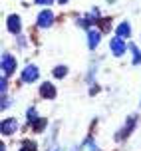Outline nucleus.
Listing matches in <instances>:
<instances>
[{"mask_svg":"<svg viewBox=\"0 0 141 151\" xmlns=\"http://www.w3.org/2000/svg\"><path fill=\"white\" fill-rule=\"evenodd\" d=\"M0 129H2L4 135H12L14 131H18V119H14V117L4 119V121H2V125H0Z\"/></svg>","mask_w":141,"mask_h":151,"instance_id":"f257e3e1","label":"nucleus"},{"mask_svg":"<svg viewBox=\"0 0 141 151\" xmlns=\"http://www.w3.org/2000/svg\"><path fill=\"white\" fill-rule=\"evenodd\" d=\"M52 22H54V14L50 10H44V12L38 14V26L40 28H48V26H52Z\"/></svg>","mask_w":141,"mask_h":151,"instance_id":"f03ea898","label":"nucleus"},{"mask_svg":"<svg viewBox=\"0 0 141 151\" xmlns=\"http://www.w3.org/2000/svg\"><path fill=\"white\" fill-rule=\"evenodd\" d=\"M14 68H16V60L10 54H4V56H2V70H4V74L10 76L14 72Z\"/></svg>","mask_w":141,"mask_h":151,"instance_id":"7ed1b4c3","label":"nucleus"},{"mask_svg":"<svg viewBox=\"0 0 141 151\" xmlns=\"http://www.w3.org/2000/svg\"><path fill=\"white\" fill-rule=\"evenodd\" d=\"M38 76H40V72L36 66H26L22 72V82H34V80H38Z\"/></svg>","mask_w":141,"mask_h":151,"instance_id":"20e7f679","label":"nucleus"},{"mask_svg":"<svg viewBox=\"0 0 141 151\" xmlns=\"http://www.w3.org/2000/svg\"><path fill=\"white\" fill-rule=\"evenodd\" d=\"M6 26H8V30L12 32V34H18V32H20V28H22V24H20V18H18L16 14H10V16H8Z\"/></svg>","mask_w":141,"mask_h":151,"instance_id":"39448f33","label":"nucleus"},{"mask_svg":"<svg viewBox=\"0 0 141 151\" xmlns=\"http://www.w3.org/2000/svg\"><path fill=\"white\" fill-rule=\"evenodd\" d=\"M112 50H113V54H115V56H121V54L125 52V44H123V40H121V38L119 36H115V38H112Z\"/></svg>","mask_w":141,"mask_h":151,"instance_id":"423d86ee","label":"nucleus"},{"mask_svg":"<svg viewBox=\"0 0 141 151\" xmlns=\"http://www.w3.org/2000/svg\"><path fill=\"white\" fill-rule=\"evenodd\" d=\"M40 96L46 99H54L56 98V88H54L52 83H42V88H40Z\"/></svg>","mask_w":141,"mask_h":151,"instance_id":"0eeeda50","label":"nucleus"},{"mask_svg":"<svg viewBox=\"0 0 141 151\" xmlns=\"http://www.w3.org/2000/svg\"><path fill=\"white\" fill-rule=\"evenodd\" d=\"M115 36H119L121 40H125L127 36H131V26H129L127 22H121L117 26V30H115Z\"/></svg>","mask_w":141,"mask_h":151,"instance_id":"6e6552de","label":"nucleus"},{"mask_svg":"<svg viewBox=\"0 0 141 151\" xmlns=\"http://www.w3.org/2000/svg\"><path fill=\"white\" fill-rule=\"evenodd\" d=\"M99 40H101V36H99V32H97V30H89L88 32V42H89V48H91V50H96V48H97Z\"/></svg>","mask_w":141,"mask_h":151,"instance_id":"1a4fd4ad","label":"nucleus"},{"mask_svg":"<svg viewBox=\"0 0 141 151\" xmlns=\"http://www.w3.org/2000/svg\"><path fill=\"white\" fill-rule=\"evenodd\" d=\"M133 125H135V117H131V119L127 121V125L121 129V133L117 135V139H123L125 135H129V133H131V129H133Z\"/></svg>","mask_w":141,"mask_h":151,"instance_id":"9d476101","label":"nucleus"},{"mask_svg":"<svg viewBox=\"0 0 141 151\" xmlns=\"http://www.w3.org/2000/svg\"><path fill=\"white\" fill-rule=\"evenodd\" d=\"M32 127H34V131H42L46 127V119H36L32 123Z\"/></svg>","mask_w":141,"mask_h":151,"instance_id":"9b49d317","label":"nucleus"},{"mask_svg":"<svg viewBox=\"0 0 141 151\" xmlns=\"http://www.w3.org/2000/svg\"><path fill=\"white\" fill-rule=\"evenodd\" d=\"M66 74H68V68H66V66H58V68L54 70V76H56V78H64Z\"/></svg>","mask_w":141,"mask_h":151,"instance_id":"f8f14e48","label":"nucleus"},{"mask_svg":"<svg viewBox=\"0 0 141 151\" xmlns=\"http://www.w3.org/2000/svg\"><path fill=\"white\" fill-rule=\"evenodd\" d=\"M129 48H131V52H133V64H139V62H141V52L137 50V48H135L133 44L129 46Z\"/></svg>","mask_w":141,"mask_h":151,"instance_id":"ddd939ff","label":"nucleus"},{"mask_svg":"<svg viewBox=\"0 0 141 151\" xmlns=\"http://www.w3.org/2000/svg\"><path fill=\"white\" fill-rule=\"evenodd\" d=\"M28 119L32 121V123H34V121L38 119V113H36V107H30V109H28Z\"/></svg>","mask_w":141,"mask_h":151,"instance_id":"4468645a","label":"nucleus"},{"mask_svg":"<svg viewBox=\"0 0 141 151\" xmlns=\"http://www.w3.org/2000/svg\"><path fill=\"white\" fill-rule=\"evenodd\" d=\"M20 151H36V145L30 143V141H24V147H22Z\"/></svg>","mask_w":141,"mask_h":151,"instance_id":"2eb2a0df","label":"nucleus"},{"mask_svg":"<svg viewBox=\"0 0 141 151\" xmlns=\"http://www.w3.org/2000/svg\"><path fill=\"white\" fill-rule=\"evenodd\" d=\"M54 0H36V4H40V6H48V4H52Z\"/></svg>","mask_w":141,"mask_h":151,"instance_id":"dca6fc26","label":"nucleus"},{"mask_svg":"<svg viewBox=\"0 0 141 151\" xmlns=\"http://www.w3.org/2000/svg\"><path fill=\"white\" fill-rule=\"evenodd\" d=\"M0 91H2V93H6V80H2V82H0Z\"/></svg>","mask_w":141,"mask_h":151,"instance_id":"f3484780","label":"nucleus"},{"mask_svg":"<svg viewBox=\"0 0 141 151\" xmlns=\"http://www.w3.org/2000/svg\"><path fill=\"white\" fill-rule=\"evenodd\" d=\"M58 2H60V4H66V2H68V0H58Z\"/></svg>","mask_w":141,"mask_h":151,"instance_id":"a211bd4d","label":"nucleus"}]
</instances>
